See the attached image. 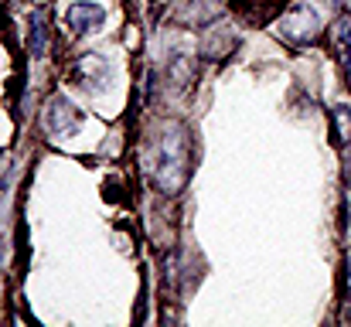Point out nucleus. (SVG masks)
<instances>
[{
  "mask_svg": "<svg viewBox=\"0 0 351 327\" xmlns=\"http://www.w3.org/2000/svg\"><path fill=\"white\" fill-rule=\"evenodd\" d=\"M191 160H195V147L184 126H174L160 136L157 154L150 160V181L160 195H178L188 178H191Z\"/></svg>",
  "mask_w": 351,
  "mask_h": 327,
  "instance_id": "1",
  "label": "nucleus"
},
{
  "mask_svg": "<svg viewBox=\"0 0 351 327\" xmlns=\"http://www.w3.org/2000/svg\"><path fill=\"white\" fill-rule=\"evenodd\" d=\"M276 31H280V38L290 41V45H314V41L321 38V17H317L314 7L293 3V7H287V14L276 21Z\"/></svg>",
  "mask_w": 351,
  "mask_h": 327,
  "instance_id": "2",
  "label": "nucleus"
},
{
  "mask_svg": "<svg viewBox=\"0 0 351 327\" xmlns=\"http://www.w3.org/2000/svg\"><path fill=\"white\" fill-rule=\"evenodd\" d=\"M45 123L55 136H72L79 126H82V112L72 106L65 96H51L48 109H45Z\"/></svg>",
  "mask_w": 351,
  "mask_h": 327,
  "instance_id": "3",
  "label": "nucleus"
},
{
  "mask_svg": "<svg viewBox=\"0 0 351 327\" xmlns=\"http://www.w3.org/2000/svg\"><path fill=\"white\" fill-rule=\"evenodd\" d=\"M65 21H69V27H75L79 34H86V31H96V27H103V24H106V10H103L99 3L75 0V3L69 7Z\"/></svg>",
  "mask_w": 351,
  "mask_h": 327,
  "instance_id": "4",
  "label": "nucleus"
},
{
  "mask_svg": "<svg viewBox=\"0 0 351 327\" xmlns=\"http://www.w3.org/2000/svg\"><path fill=\"white\" fill-rule=\"evenodd\" d=\"M331 48H335L338 65L345 69V75H348V82H351V17L348 14L335 21V27H331Z\"/></svg>",
  "mask_w": 351,
  "mask_h": 327,
  "instance_id": "5",
  "label": "nucleus"
},
{
  "mask_svg": "<svg viewBox=\"0 0 351 327\" xmlns=\"http://www.w3.org/2000/svg\"><path fill=\"white\" fill-rule=\"evenodd\" d=\"M280 7H283V0H235L239 17L242 21H252V24H266Z\"/></svg>",
  "mask_w": 351,
  "mask_h": 327,
  "instance_id": "6",
  "label": "nucleus"
},
{
  "mask_svg": "<svg viewBox=\"0 0 351 327\" xmlns=\"http://www.w3.org/2000/svg\"><path fill=\"white\" fill-rule=\"evenodd\" d=\"M331 133H335V143L341 150L351 143V106L338 103V106L331 109Z\"/></svg>",
  "mask_w": 351,
  "mask_h": 327,
  "instance_id": "7",
  "label": "nucleus"
},
{
  "mask_svg": "<svg viewBox=\"0 0 351 327\" xmlns=\"http://www.w3.org/2000/svg\"><path fill=\"white\" fill-rule=\"evenodd\" d=\"M31 55H34V58L45 55V17H41V14L31 17Z\"/></svg>",
  "mask_w": 351,
  "mask_h": 327,
  "instance_id": "8",
  "label": "nucleus"
}]
</instances>
